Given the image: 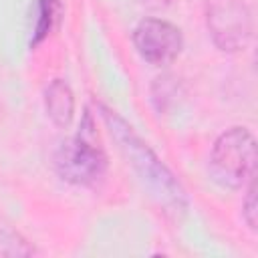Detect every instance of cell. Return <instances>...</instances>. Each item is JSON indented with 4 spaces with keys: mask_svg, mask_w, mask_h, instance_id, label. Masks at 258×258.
<instances>
[{
    "mask_svg": "<svg viewBox=\"0 0 258 258\" xmlns=\"http://www.w3.org/2000/svg\"><path fill=\"white\" fill-rule=\"evenodd\" d=\"M97 109L111 137L119 145L121 153L131 163L139 179L149 187L151 196H155L163 212L169 214L171 218H181L187 200L177 177L167 169V165L153 153V149L133 131V127L125 119H121L113 109L105 105H99Z\"/></svg>",
    "mask_w": 258,
    "mask_h": 258,
    "instance_id": "1",
    "label": "cell"
},
{
    "mask_svg": "<svg viewBox=\"0 0 258 258\" xmlns=\"http://www.w3.org/2000/svg\"><path fill=\"white\" fill-rule=\"evenodd\" d=\"M54 169L64 181L75 185H97L105 177L107 155L95 143V125L89 113L81 131L62 141L54 151Z\"/></svg>",
    "mask_w": 258,
    "mask_h": 258,
    "instance_id": "2",
    "label": "cell"
},
{
    "mask_svg": "<svg viewBox=\"0 0 258 258\" xmlns=\"http://www.w3.org/2000/svg\"><path fill=\"white\" fill-rule=\"evenodd\" d=\"M210 169L214 179L230 189L242 187L256 171V141L244 127L224 131L212 149Z\"/></svg>",
    "mask_w": 258,
    "mask_h": 258,
    "instance_id": "3",
    "label": "cell"
},
{
    "mask_svg": "<svg viewBox=\"0 0 258 258\" xmlns=\"http://www.w3.org/2000/svg\"><path fill=\"white\" fill-rule=\"evenodd\" d=\"M206 22L224 52L244 50L252 36V14L244 0H206Z\"/></svg>",
    "mask_w": 258,
    "mask_h": 258,
    "instance_id": "4",
    "label": "cell"
},
{
    "mask_svg": "<svg viewBox=\"0 0 258 258\" xmlns=\"http://www.w3.org/2000/svg\"><path fill=\"white\" fill-rule=\"evenodd\" d=\"M133 44L139 56L151 64H169L177 58L183 38L177 26L161 18H143L133 30Z\"/></svg>",
    "mask_w": 258,
    "mask_h": 258,
    "instance_id": "5",
    "label": "cell"
},
{
    "mask_svg": "<svg viewBox=\"0 0 258 258\" xmlns=\"http://www.w3.org/2000/svg\"><path fill=\"white\" fill-rule=\"evenodd\" d=\"M44 107L48 119L56 127H69L75 115V95L67 81L54 79L44 91Z\"/></svg>",
    "mask_w": 258,
    "mask_h": 258,
    "instance_id": "6",
    "label": "cell"
},
{
    "mask_svg": "<svg viewBox=\"0 0 258 258\" xmlns=\"http://www.w3.org/2000/svg\"><path fill=\"white\" fill-rule=\"evenodd\" d=\"M34 30L30 38V46L40 44L56 26L62 16L60 0H36L34 4Z\"/></svg>",
    "mask_w": 258,
    "mask_h": 258,
    "instance_id": "7",
    "label": "cell"
},
{
    "mask_svg": "<svg viewBox=\"0 0 258 258\" xmlns=\"http://www.w3.org/2000/svg\"><path fill=\"white\" fill-rule=\"evenodd\" d=\"M32 250L26 242L8 226L0 224V256H28Z\"/></svg>",
    "mask_w": 258,
    "mask_h": 258,
    "instance_id": "8",
    "label": "cell"
},
{
    "mask_svg": "<svg viewBox=\"0 0 258 258\" xmlns=\"http://www.w3.org/2000/svg\"><path fill=\"white\" fill-rule=\"evenodd\" d=\"M256 214H258V206H256V181L250 179L248 191H246L244 202H242V216H244L246 224L252 230H256Z\"/></svg>",
    "mask_w": 258,
    "mask_h": 258,
    "instance_id": "9",
    "label": "cell"
},
{
    "mask_svg": "<svg viewBox=\"0 0 258 258\" xmlns=\"http://www.w3.org/2000/svg\"><path fill=\"white\" fill-rule=\"evenodd\" d=\"M145 8H153V10H157V8H163L165 4H169V0H139Z\"/></svg>",
    "mask_w": 258,
    "mask_h": 258,
    "instance_id": "10",
    "label": "cell"
}]
</instances>
